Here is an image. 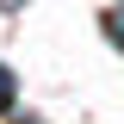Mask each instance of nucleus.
Here are the masks:
<instances>
[{
  "instance_id": "obj_3",
  "label": "nucleus",
  "mask_w": 124,
  "mask_h": 124,
  "mask_svg": "<svg viewBox=\"0 0 124 124\" xmlns=\"http://www.w3.org/2000/svg\"><path fill=\"white\" fill-rule=\"evenodd\" d=\"M0 6H6V13H13V6H25V0H0Z\"/></svg>"
},
{
  "instance_id": "obj_2",
  "label": "nucleus",
  "mask_w": 124,
  "mask_h": 124,
  "mask_svg": "<svg viewBox=\"0 0 124 124\" xmlns=\"http://www.w3.org/2000/svg\"><path fill=\"white\" fill-rule=\"evenodd\" d=\"M13 93H19V81H13V68H6V62H0V112L13 106Z\"/></svg>"
},
{
  "instance_id": "obj_1",
  "label": "nucleus",
  "mask_w": 124,
  "mask_h": 124,
  "mask_svg": "<svg viewBox=\"0 0 124 124\" xmlns=\"http://www.w3.org/2000/svg\"><path fill=\"white\" fill-rule=\"evenodd\" d=\"M99 25H106V37H112V44H118V50H124V6H112V13H106V19H99Z\"/></svg>"
}]
</instances>
